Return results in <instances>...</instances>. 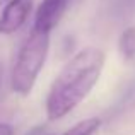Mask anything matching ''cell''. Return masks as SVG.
<instances>
[{"label":"cell","instance_id":"6da1fadb","mask_svg":"<svg viewBox=\"0 0 135 135\" xmlns=\"http://www.w3.org/2000/svg\"><path fill=\"white\" fill-rule=\"evenodd\" d=\"M104 67V53L87 46L65 63L50 87L46 98L48 120H60L75 109L98 84Z\"/></svg>","mask_w":135,"mask_h":135},{"label":"cell","instance_id":"7a4b0ae2","mask_svg":"<svg viewBox=\"0 0 135 135\" xmlns=\"http://www.w3.org/2000/svg\"><path fill=\"white\" fill-rule=\"evenodd\" d=\"M50 48V33L33 27L24 40L10 74V87L21 96H27L34 87L38 75L43 69Z\"/></svg>","mask_w":135,"mask_h":135},{"label":"cell","instance_id":"3957f363","mask_svg":"<svg viewBox=\"0 0 135 135\" xmlns=\"http://www.w3.org/2000/svg\"><path fill=\"white\" fill-rule=\"evenodd\" d=\"M33 10V0H9L0 16V34H14L26 24Z\"/></svg>","mask_w":135,"mask_h":135},{"label":"cell","instance_id":"277c9868","mask_svg":"<svg viewBox=\"0 0 135 135\" xmlns=\"http://www.w3.org/2000/svg\"><path fill=\"white\" fill-rule=\"evenodd\" d=\"M69 2L70 0H43L36 10L34 27L51 33V29L63 17L67 7H69Z\"/></svg>","mask_w":135,"mask_h":135},{"label":"cell","instance_id":"5b68a950","mask_svg":"<svg viewBox=\"0 0 135 135\" xmlns=\"http://www.w3.org/2000/svg\"><path fill=\"white\" fill-rule=\"evenodd\" d=\"M118 46H120V51H122V55L125 56L127 60L135 58V27H133V26L127 27V29L122 33Z\"/></svg>","mask_w":135,"mask_h":135},{"label":"cell","instance_id":"8992f818","mask_svg":"<svg viewBox=\"0 0 135 135\" xmlns=\"http://www.w3.org/2000/svg\"><path fill=\"white\" fill-rule=\"evenodd\" d=\"M101 127V120L99 118H87L82 120L80 123L74 125L70 130H67L65 133L62 135H94Z\"/></svg>","mask_w":135,"mask_h":135},{"label":"cell","instance_id":"52a82bcc","mask_svg":"<svg viewBox=\"0 0 135 135\" xmlns=\"http://www.w3.org/2000/svg\"><path fill=\"white\" fill-rule=\"evenodd\" d=\"M0 135H14V127L9 123H0Z\"/></svg>","mask_w":135,"mask_h":135},{"label":"cell","instance_id":"ba28073f","mask_svg":"<svg viewBox=\"0 0 135 135\" xmlns=\"http://www.w3.org/2000/svg\"><path fill=\"white\" fill-rule=\"evenodd\" d=\"M27 135H50V133H48V130H46L45 127H38V128L27 132Z\"/></svg>","mask_w":135,"mask_h":135},{"label":"cell","instance_id":"9c48e42d","mask_svg":"<svg viewBox=\"0 0 135 135\" xmlns=\"http://www.w3.org/2000/svg\"><path fill=\"white\" fill-rule=\"evenodd\" d=\"M2 89H3V67L0 63V99H2Z\"/></svg>","mask_w":135,"mask_h":135},{"label":"cell","instance_id":"30bf717a","mask_svg":"<svg viewBox=\"0 0 135 135\" xmlns=\"http://www.w3.org/2000/svg\"><path fill=\"white\" fill-rule=\"evenodd\" d=\"M0 2H3V0H0Z\"/></svg>","mask_w":135,"mask_h":135}]
</instances>
